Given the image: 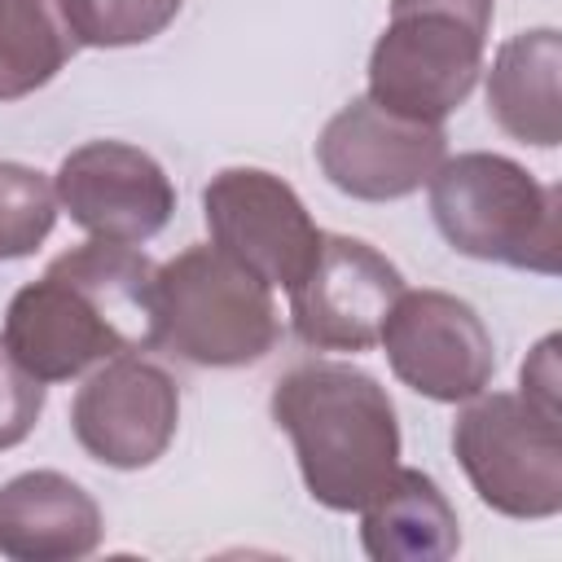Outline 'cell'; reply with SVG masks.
<instances>
[{"label": "cell", "mask_w": 562, "mask_h": 562, "mask_svg": "<svg viewBox=\"0 0 562 562\" xmlns=\"http://www.w3.org/2000/svg\"><path fill=\"white\" fill-rule=\"evenodd\" d=\"M360 514V540L373 562H439L461 549L457 509L422 470L395 465Z\"/></svg>", "instance_id": "obj_15"}, {"label": "cell", "mask_w": 562, "mask_h": 562, "mask_svg": "<svg viewBox=\"0 0 562 562\" xmlns=\"http://www.w3.org/2000/svg\"><path fill=\"white\" fill-rule=\"evenodd\" d=\"M202 211L211 241L268 285L290 290L321 250V228L303 198L263 167H224L211 176Z\"/></svg>", "instance_id": "obj_8"}, {"label": "cell", "mask_w": 562, "mask_h": 562, "mask_svg": "<svg viewBox=\"0 0 562 562\" xmlns=\"http://www.w3.org/2000/svg\"><path fill=\"white\" fill-rule=\"evenodd\" d=\"M57 220V189L44 171L0 162V259L31 255Z\"/></svg>", "instance_id": "obj_18"}, {"label": "cell", "mask_w": 562, "mask_h": 562, "mask_svg": "<svg viewBox=\"0 0 562 562\" xmlns=\"http://www.w3.org/2000/svg\"><path fill=\"white\" fill-rule=\"evenodd\" d=\"M487 31L435 9L391 13L369 53V97L395 114L443 123L479 83Z\"/></svg>", "instance_id": "obj_6"}, {"label": "cell", "mask_w": 562, "mask_h": 562, "mask_svg": "<svg viewBox=\"0 0 562 562\" xmlns=\"http://www.w3.org/2000/svg\"><path fill=\"white\" fill-rule=\"evenodd\" d=\"M492 4H496V0H391V13H404V9H435V13H452V18H465L470 26L487 31V26H492Z\"/></svg>", "instance_id": "obj_20"}, {"label": "cell", "mask_w": 562, "mask_h": 562, "mask_svg": "<svg viewBox=\"0 0 562 562\" xmlns=\"http://www.w3.org/2000/svg\"><path fill=\"white\" fill-rule=\"evenodd\" d=\"M57 206L101 241L140 246L158 237L176 211V189L158 158L123 140H88L57 167Z\"/></svg>", "instance_id": "obj_12"}, {"label": "cell", "mask_w": 562, "mask_h": 562, "mask_svg": "<svg viewBox=\"0 0 562 562\" xmlns=\"http://www.w3.org/2000/svg\"><path fill=\"white\" fill-rule=\"evenodd\" d=\"M180 391L167 369L140 356L105 360L70 404L79 448L110 470H145L176 439Z\"/></svg>", "instance_id": "obj_11"}, {"label": "cell", "mask_w": 562, "mask_h": 562, "mask_svg": "<svg viewBox=\"0 0 562 562\" xmlns=\"http://www.w3.org/2000/svg\"><path fill=\"white\" fill-rule=\"evenodd\" d=\"M272 422L290 435L316 505L360 514L400 465V422L386 386L338 360H307L272 386Z\"/></svg>", "instance_id": "obj_2"}, {"label": "cell", "mask_w": 562, "mask_h": 562, "mask_svg": "<svg viewBox=\"0 0 562 562\" xmlns=\"http://www.w3.org/2000/svg\"><path fill=\"white\" fill-rule=\"evenodd\" d=\"M443 158L448 136L439 123L395 114L373 97H356L351 105H342L316 140L325 180L360 202H395L417 193L422 184H430Z\"/></svg>", "instance_id": "obj_9"}, {"label": "cell", "mask_w": 562, "mask_h": 562, "mask_svg": "<svg viewBox=\"0 0 562 562\" xmlns=\"http://www.w3.org/2000/svg\"><path fill=\"white\" fill-rule=\"evenodd\" d=\"M272 285L220 246H189L154 272V347L202 369L255 364L277 347Z\"/></svg>", "instance_id": "obj_4"}, {"label": "cell", "mask_w": 562, "mask_h": 562, "mask_svg": "<svg viewBox=\"0 0 562 562\" xmlns=\"http://www.w3.org/2000/svg\"><path fill=\"white\" fill-rule=\"evenodd\" d=\"M558 70H562V40L553 26L505 40L487 70V114L496 119V127L522 145L553 149L562 140Z\"/></svg>", "instance_id": "obj_14"}, {"label": "cell", "mask_w": 562, "mask_h": 562, "mask_svg": "<svg viewBox=\"0 0 562 562\" xmlns=\"http://www.w3.org/2000/svg\"><path fill=\"white\" fill-rule=\"evenodd\" d=\"M75 53L79 40L61 0H0V101L31 97Z\"/></svg>", "instance_id": "obj_16"}, {"label": "cell", "mask_w": 562, "mask_h": 562, "mask_svg": "<svg viewBox=\"0 0 562 562\" xmlns=\"http://www.w3.org/2000/svg\"><path fill=\"white\" fill-rule=\"evenodd\" d=\"M154 263L123 241H83L22 285L4 312L9 351L40 378L66 382L123 351L154 347Z\"/></svg>", "instance_id": "obj_1"}, {"label": "cell", "mask_w": 562, "mask_h": 562, "mask_svg": "<svg viewBox=\"0 0 562 562\" xmlns=\"http://www.w3.org/2000/svg\"><path fill=\"white\" fill-rule=\"evenodd\" d=\"M452 452L479 501L496 514L553 518L562 509V422L553 391H479L452 426Z\"/></svg>", "instance_id": "obj_5"}, {"label": "cell", "mask_w": 562, "mask_h": 562, "mask_svg": "<svg viewBox=\"0 0 562 562\" xmlns=\"http://www.w3.org/2000/svg\"><path fill=\"white\" fill-rule=\"evenodd\" d=\"M400 290V268L369 241L321 233L312 268L290 285L294 334L316 351H369Z\"/></svg>", "instance_id": "obj_10"}, {"label": "cell", "mask_w": 562, "mask_h": 562, "mask_svg": "<svg viewBox=\"0 0 562 562\" xmlns=\"http://www.w3.org/2000/svg\"><path fill=\"white\" fill-rule=\"evenodd\" d=\"M101 544L97 501L57 470H26L0 487V553L13 562H75Z\"/></svg>", "instance_id": "obj_13"}, {"label": "cell", "mask_w": 562, "mask_h": 562, "mask_svg": "<svg viewBox=\"0 0 562 562\" xmlns=\"http://www.w3.org/2000/svg\"><path fill=\"white\" fill-rule=\"evenodd\" d=\"M184 0H61L79 48H127L162 35Z\"/></svg>", "instance_id": "obj_17"}, {"label": "cell", "mask_w": 562, "mask_h": 562, "mask_svg": "<svg viewBox=\"0 0 562 562\" xmlns=\"http://www.w3.org/2000/svg\"><path fill=\"white\" fill-rule=\"evenodd\" d=\"M562 198L505 154H457L430 176V215L470 259L553 277L562 268Z\"/></svg>", "instance_id": "obj_3"}, {"label": "cell", "mask_w": 562, "mask_h": 562, "mask_svg": "<svg viewBox=\"0 0 562 562\" xmlns=\"http://www.w3.org/2000/svg\"><path fill=\"white\" fill-rule=\"evenodd\" d=\"M378 342L386 347L391 373L439 404L474 400L496 373V347L483 316L443 290H400Z\"/></svg>", "instance_id": "obj_7"}, {"label": "cell", "mask_w": 562, "mask_h": 562, "mask_svg": "<svg viewBox=\"0 0 562 562\" xmlns=\"http://www.w3.org/2000/svg\"><path fill=\"white\" fill-rule=\"evenodd\" d=\"M44 413V382L9 351L0 334V452L18 448Z\"/></svg>", "instance_id": "obj_19"}]
</instances>
